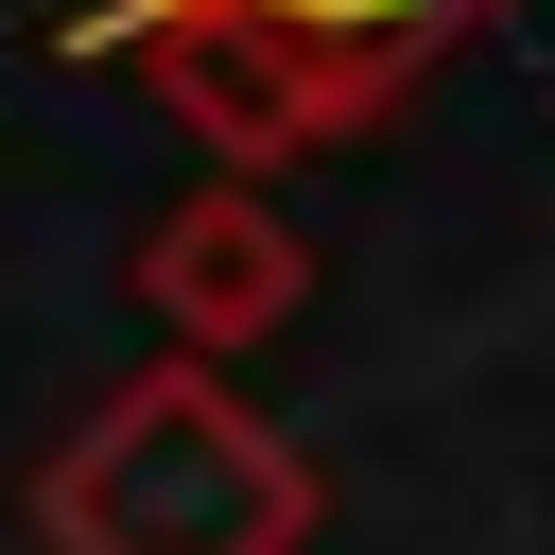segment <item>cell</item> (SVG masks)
I'll return each mask as SVG.
<instances>
[{"mask_svg": "<svg viewBox=\"0 0 555 555\" xmlns=\"http://www.w3.org/2000/svg\"><path fill=\"white\" fill-rule=\"evenodd\" d=\"M121 69L225 156V173H260V156H312V139H347V121H382L312 35H278L260 0H173V17H139L121 35Z\"/></svg>", "mask_w": 555, "mask_h": 555, "instance_id": "2", "label": "cell"}, {"mask_svg": "<svg viewBox=\"0 0 555 555\" xmlns=\"http://www.w3.org/2000/svg\"><path fill=\"white\" fill-rule=\"evenodd\" d=\"M139 17H173V0H87V17H69V52H121ZM260 17H278V35H312L364 104H399V87H416V69H434L486 0H260Z\"/></svg>", "mask_w": 555, "mask_h": 555, "instance_id": "4", "label": "cell"}, {"mask_svg": "<svg viewBox=\"0 0 555 555\" xmlns=\"http://www.w3.org/2000/svg\"><path fill=\"white\" fill-rule=\"evenodd\" d=\"M35 538L52 555H295L312 538V451L208 364H139L87 399V434L35 468Z\"/></svg>", "mask_w": 555, "mask_h": 555, "instance_id": "1", "label": "cell"}, {"mask_svg": "<svg viewBox=\"0 0 555 555\" xmlns=\"http://www.w3.org/2000/svg\"><path fill=\"white\" fill-rule=\"evenodd\" d=\"M295 295H312V243H295L243 173H208L191 208H156V225H139V312H156L173 347H208V364L278 347V330H295Z\"/></svg>", "mask_w": 555, "mask_h": 555, "instance_id": "3", "label": "cell"}]
</instances>
